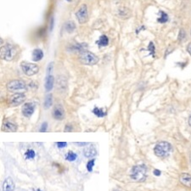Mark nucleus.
<instances>
[{
    "label": "nucleus",
    "mask_w": 191,
    "mask_h": 191,
    "mask_svg": "<svg viewBox=\"0 0 191 191\" xmlns=\"http://www.w3.org/2000/svg\"><path fill=\"white\" fill-rule=\"evenodd\" d=\"M159 15L160 16L157 18V21H158L159 23H166V22L168 21L169 17H168V15H167L166 12L160 10L159 12Z\"/></svg>",
    "instance_id": "aec40b11"
},
{
    "label": "nucleus",
    "mask_w": 191,
    "mask_h": 191,
    "mask_svg": "<svg viewBox=\"0 0 191 191\" xmlns=\"http://www.w3.org/2000/svg\"><path fill=\"white\" fill-rule=\"evenodd\" d=\"M26 100V95L21 93H17L10 97L9 104L11 106H18L22 103H24Z\"/></svg>",
    "instance_id": "1a4fd4ad"
},
{
    "label": "nucleus",
    "mask_w": 191,
    "mask_h": 191,
    "mask_svg": "<svg viewBox=\"0 0 191 191\" xmlns=\"http://www.w3.org/2000/svg\"><path fill=\"white\" fill-rule=\"evenodd\" d=\"M76 144H77L78 146H84V145H86V144H88V143H76Z\"/></svg>",
    "instance_id": "e433bc0d"
},
{
    "label": "nucleus",
    "mask_w": 191,
    "mask_h": 191,
    "mask_svg": "<svg viewBox=\"0 0 191 191\" xmlns=\"http://www.w3.org/2000/svg\"><path fill=\"white\" fill-rule=\"evenodd\" d=\"M16 188L15 183L11 178H7L3 183V191H14Z\"/></svg>",
    "instance_id": "9b49d317"
},
{
    "label": "nucleus",
    "mask_w": 191,
    "mask_h": 191,
    "mask_svg": "<svg viewBox=\"0 0 191 191\" xmlns=\"http://www.w3.org/2000/svg\"><path fill=\"white\" fill-rule=\"evenodd\" d=\"M47 128H48V123H47V122H43V123L41 125V127H40L39 129V132H43V133H44V132L47 131Z\"/></svg>",
    "instance_id": "c756f323"
},
{
    "label": "nucleus",
    "mask_w": 191,
    "mask_h": 191,
    "mask_svg": "<svg viewBox=\"0 0 191 191\" xmlns=\"http://www.w3.org/2000/svg\"><path fill=\"white\" fill-rule=\"evenodd\" d=\"M72 125H66L65 128V132H72Z\"/></svg>",
    "instance_id": "72a5a7b5"
},
{
    "label": "nucleus",
    "mask_w": 191,
    "mask_h": 191,
    "mask_svg": "<svg viewBox=\"0 0 191 191\" xmlns=\"http://www.w3.org/2000/svg\"><path fill=\"white\" fill-rule=\"evenodd\" d=\"M54 25H55V20H54V18L52 17L51 20H50V24H49V30H50V32L53 30V28H54Z\"/></svg>",
    "instance_id": "473e14b6"
},
{
    "label": "nucleus",
    "mask_w": 191,
    "mask_h": 191,
    "mask_svg": "<svg viewBox=\"0 0 191 191\" xmlns=\"http://www.w3.org/2000/svg\"><path fill=\"white\" fill-rule=\"evenodd\" d=\"M130 178L136 182H143L147 178V167L145 165H136L131 169Z\"/></svg>",
    "instance_id": "f257e3e1"
},
{
    "label": "nucleus",
    "mask_w": 191,
    "mask_h": 191,
    "mask_svg": "<svg viewBox=\"0 0 191 191\" xmlns=\"http://www.w3.org/2000/svg\"><path fill=\"white\" fill-rule=\"evenodd\" d=\"M53 104V95L51 94H47V96L45 97V99H44V104H43V106L45 109H48L49 107H51Z\"/></svg>",
    "instance_id": "412c9836"
},
{
    "label": "nucleus",
    "mask_w": 191,
    "mask_h": 191,
    "mask_svg": "<svg viewBox=\"0 0 191 191\" xmlns=\"http://www.w3.org/2000/svg\"><path fill=\"white\" fill-rule=\"evenodd\" d=\"M53 117L55 120L58 121H61L65 118V111L64 108L60 104H57L55 106L53 112H52Z\"/></svg>",
    "instance_id": "9d476101"
},
{
    "label": "nucleus",
    "mask_w": 191,
    "mask_h": 191,
    "mask_svg": "<svg viewBox=\"0 0 191 191\" xmlns=\"http://www.w3.org/2000/svg\"><path fill=\"white\" fill-rule=\"evenodd\" d=\"M67 88V81L64 77H58L57 78V88L60 91H64Z\"/></svg>",
    "instance_id": "f3484780"
},
{
    "label": "nucleus",
    "mask_w": 191,
    "mask_h": 191,
    "mask_svg": "<svg viewBox=\"0 0 191 191\" xmlns=\"http://www.w3.org/2000/svg\"><path fill=\"white\" fill-rule=\"evenodd\" d=\"M189 125L191 127V115L190 116V118H189Z\"/></svg>",
    "instance_id": "4c0bfd02"
},
{
    "label": "nucleus",
    "mask_w": 191,
    "mask_h": 191,
    "mask_svg": "<svg viewBox=\"0 0 191 191\" xmlns=\"http://www.w3.org/2000/svg\"><path fill=\"white\" fill-rule=\"evenodd\" d=\"M35 109H36V104L33 102H27V103H25L21 108V112H22V115L24 116L25 117H31L32 116V114L35 111Z\"/></svg>",
    "instance_id": "6e6552de"
},
{
    "label": "nucleus",
    "mask_w": 191,
    "mask_h": 191,
    "mask_svg": "<svg viewBox=\"0 0 191 191\" xmlns=\"http://www.w3.org/2000/svg\"><path fill=\"white\" fill-rule=\"evenodd\" d=\"M190 162H191V155H190Z\"/></svg>",
    "instance_id": "79ce46f5"
},
{
    "label": "nucleus",
    "mask_w": 191,
    "mask_h": 191,
    "mask_svg": "<svg viewBox=\"0 0 191 191\" xmlns=\"http://www.w3.org/2000/svg\"><path fill=\"white\" fill-rule=\"evenodd\" d=\"M83 154L87 158H94L97 155V150L94 145H89L84 149Z\"/></svg>",
    "instance_id": "4468645a"
},
{
    "label": "nucleus",
    "mask_w": 191,
    "mask_h": 191,
    "mask_svg": "<svg viewBox=\"0 0 191 191\" xmlns=\"http://www.w3.org/2000/svg\"><path fill=\"white\" fill-rule=\"evenodd\" d=\"M96 44H97L99 48H101V47H106V46L109 44V38H108V37L105 36V35L100 36V38H99V40L96 41Z\"/></svg>",
    "instance_id": "6ab92c4d"
},
{
    "label": "nucleus",
    "mask_w": 191,
    "mask_h": 191,
    "mask_svg": "<svg viewBox=\"0 0 191 191\" xmlns=\"http://www.w3.org/2000/svg\"><path fill=\"white\" fill-rule=\"evenodd\" d=\"M55 85V77L52 75H48L45 81V89L47 92L51 91Z\"/></svg>",
    "instance_id": "dca6fc26"
},
{
    "label": "nucleus",
    "mask_w": 191,
    "mask_h": 191,
    "mask_svg": "<svg viewBox=\"0 0 191 191\" xmlns=\"http://www.w3.org/2000/svg\"><path fill=\"white\" fill-rule=\"evenodd\" d=\"M187 51L190 54V55H191V43H190L187 46Z\"/></svg>",
    "instance_id": "f704fd0d"
},
{
    "label": "nucleus",
    "mask_w": 191,
    "mask_h": 191,
    "mask_svg": "<svg viewBox=\"0 0 191 191\" xmlns=\"http://www.w3.org/2000/svg\"><path fill=\"white\" fill-rule=\"evenodd\" d=\"M77 154L74 153L73 151H71L67 152V154L65 155V159L69 160V161H74L75 160L77 159Z\"/></svg>",
    "instance_id": "b1692460"
},
{
    "label": "nucleus",
    "mask_w": 191,
    "mask_h": 191,
    "mask_svg": "<svg viewBox=\"0 0 191 191\" xmlns=\"http://www.w3.org/2000/svg\"><path fill=\"white\" fill-rule=\"evenodd\" d=\"M154 174L155 176H160L161 174V172H160V170H156V169H155V170L154 171Z\"/></svg>",
    "instance_id": "c9c22d12"
},
{
    "label": "nucleus",
    "mask_w": 191,
    "mask_h": 191,
    "mask_svg": "<svg viewBox=\"0 0 191 191\" xmlns=\"http://www.w3.org/2000/svg\"><path fill=\"white\" fill-rule=\"evenodd\" d=\"M2 129L5 132H16L17 130V125L10 121H4Z\"/></svg>",
    "instance_id": "f8f14e48"
},
{
    "label": "nucleus",
    "mask_w": 191,
    "mask_h": 191,
    "mask_svg": "<svg viewBox=\"0 0 191 191\" xmlns=\"http://www.w3.org/2000/svg\"><path fill=\"white\" fill-rule=\"evenodd\" d=\"M53 68H54V63L51 62V63L48 65V69H47V71H48V75H51V72H53Z\"/></svg>",
    "instance_id": "7c9ffc66"
},
{
    "label": "nucleus",
    "mask_w": 191,
    "mask_h": 191,
    "mask_svg": "<svg viewBox=\"0 0 191 191\" xmlns=\"http://www.w3.org/2000/svg\"><path fill=\"white\" fill-rule=\"evenodd\" d=\"M186 38V32L185 31L183 30V29H181L180 31H179V33H178V40L181 42V41H183L184 40V38Z\"/></svg>",
    "instance_id": "c85d7f7f"
},
{
    "label": "nucleus",
    "mask_w": 191,
    "mask_h": 191,
    "mask_svg": "<svg viewBox=\"0 0 191 191\" xmlns=\"http://www.w3.org/2000/svg\"><path fill=\"white\" fill-rule=\"evenodd\" d=\"M3 43H4V40H3L2 38H0V45H2Z\"/></svg>",
    "instance_id": "58836bf2"
},
{
    "label": "nucleus",
    "mask_w": 191,
    "mask_h": 191,
    "mask_svg": "<svg viewBox=\"0 0 191 191\" xmlns=\"http://www.w3.org/2000/svg\"><path fill=\"white\" fill-rule=\"evenodd\" d=\"M173 147L172 144L166 141H160L155 144L154 148V153L157 157L164 158L169 155V154L172 152Z\"/></svg>",
    "instance_id": "f03ea898"
},
{
    "label": "nucleus",
    "mask_w": 191,
    "mask_h": 191,
    "mask_svg": "<svg viewBox=\"0 0 191 191\" xmlns=\"http://www.w3.org/2000/svg\"><path fill=\"white\" fill-rule=\"evenodd\" d=\"M21 67L22 72L25 73V75H26L28 77H32V76L36 75L39 71V67H38V65L30 63V62H26V61L21 62Z\"/></svg>",
    "instance_id": "39448f33"
},
{
    "label": "nucleus",
    "mask_w": 191,
    "mask_h": 191,
    "mask_svg": "<svg viewBox=\"0 0 191 191\" xmlns=\"http://www.w3.org/2000/svg\"><path fill=\"white\" fill-rule=\"evenodd\" d=\"M148 50L150 52V55H151L153 57H155V46L153 42H151L149 43V46H148Z\"/></svg>",
    "instance_id": "bb28decb"
},
{
    "label": "nucleus",
    "mask_w": 191,
    "mask_h": 191,
    "mask_svg": "<svg viewBox=\"0 0 191 191\" xmlns=\"http://www.w3.org/2000/svg\"><path fill=\"white\" fill-rule=\"evenodd\" d=\"M179 181L183 186L191 188V175L189 173H182L179 177Z\"/></svg>",
    "instance_id": "ddd939ff"
},
{
    "label": "nucleus",
    "mask_w": 191,
    "mask_h": 191,
    "mask_svg": "<svg viewBox=\"0 0 191 191\" xmlns=\"http://www.w3.org/2000/svg\"><path fill=\"white\" fill-rule=\"evenodd\" d=\"M37 191H42V190H39V189H38V190H37Z\"/></svg>",
    "instance_id": "a19ab883"
},
{
    "label": "nucleus",
    "mask_w": 191,
    "mask_h": 191,
    "mask_svg": "<svg viewBox=\"0 0 191 191\" xmlns=\"http://www.w3.org/2000/svg\"><path fill=\"white\" fill-rule=\"evenodd\" d=\"M93 113L98 117H104L106 116V111L104 110L103 108H99V107H94L93 110Z\"/></svg>",
    "instance_id": "4be33fe9"
},
{
    "label": "nucleus",
    "mask_w": 191,
    "mask_h": 191,
    "mask_svg": "<svg viewBox=\"0 0 191 191\" xmlns=\"http://www.w3.org/2000/svg\"><path fill=\"white\" fill-rule=\"evenodd\" d=\"M43 58V51L40 48H36L32 52V60L33 61H40Z\"/></svg>",
    "instance_id": "a211bd4d"
},
{
    "label": "nucleus",
    "mask_w": 191,
    "mask_h": 191,
    "mask_svg": "<svg viewBox=\"0 0 191 191\" xmlns=\"http://www.w3.org/2000/svg\"><path fill=\"white\" fill-rule=\"evenodd\" d=\"M17 55V49L12 44H4L0 48V58L6 61H11Z\"/></svg>",
    "instance_id": "7ed1b4c3"
},
{
    "label": "nucleus",
    "mask_w": 191,
    "mask_h": 191,
    "mask_svg": "<svg viewBox=\"0 0 191 191\" xmlns=\"http://www.w3.org/2000/svg\"><path fill=\"white\" fill-rule=\"evenodd\" d=\"M56 144H57L58 148H65L67 145V143H65V142H57Z\"/></svg>",
    "instance_id": "2f4dec72"
},
{
    "label": "nucleus",
    "mask_w": 191,
    "mask_h": 191,
    "mask_svg": "<svg viewBox=\"0 0 191 191\" xmlns=\"http://www.w3.org/2000/svg\"><path fill=\"white\" fill-rule=\"evenodd\" d=\"M80 62L86 65H94L99 62V58L90 51H83L80 54Z\"/></svg>",
    "instance_id": "20e7f679"
},
{
    "label": "nucleus",
    "mask_w": 191,
    "mask_h": 191,
    "mask_svg": "<svg viewBox=\"0 0 191 191\" xmlns=\"http://www.w3.org/2000/svg\"><path fill=\"white\" fill-rule=\"evenodd\" d=\"M65 30H66V32H67L72 33V32L76 30V25H75V23H74L73 21H71L66 22V24L65 25Z\"/></svg>",
    "instance_id": "5701e85b"
},
{
    "label": "nucleus",
    "mask_w": 191,
    "mask_h": 191,
    "mask_svg": "<svg viewBox=\"0 0 191 191\" xmlns=\"http://www.w3.org/2000/svg\"><path fill=\"white\" fill-rule=\"evenodd\" d=\"M76 17L80 24H84L88 21V7L86 4H82L79 9L76 12Z\"/></svg>",
    "instance_id": "423d86ee"
},
{
    "label": "nucleus",
    "mask_w": 191,
    "mask_h": 191,
    "mask_svg": "<svg viewBox=\"0 0 191 191\" xmlns=\"http://www.w3.org/2000/svg\"><path fill=\"white\" fill-rule=\"evenodd\" d=\"M36 155V153L33 150H27L26 153H25V156H26V159H33Z\"/></svg>",
    "instance_id": "393cba45"
},
{
    "label": "nucleus",
    "mask_w": 191,
    "mask_h": 191,
    "mask_svg": "<svg viewBox=\"0 0 191 191\" xmlns=\"http://www.w3.org/2000/svg\"><path fill=\"white\" fill-rule=\"evenodd\" d=\"M7 88L10 92L25 90L26 89V84L22 80H12L7 84Z\"/></svg>",
    "instance_id": "0eeeda50"
},
{
    "label": "nucleus",
    "mask_w": 191,
    "mask_h": 191,
    "mask_svg": "<svg viewBox=\"0 0 191 191\" xmlns=\"http://www.w3.org/2000/svg\"><path fill=\"white\" fill-rule=\"evenodd\" d=\"M88 48V44L85 43H76L74 45H72V47L70 48V50L72 52H78V53H82L83 51H86Z\"/></svg>",
    "instance_id": "2eb2a0df"
},
{
    "label": "nucleus",
    "mask_w": 191,
    "mask_h": 191,
    "mask_svg": "<svg viewBox=\"0 0 191 191\" xmlns=\"http://www.w3.org/2000/svg\"><path fill=\"white\" fill-rule=\"evenodd\" d=\"M127 9L123 8V9H119V16L120 17H121V18H123V19H126L127 18L128 16H130V13H129V10H127V12H125V10H126Z\"/></svg>",
    "instance_id": "a878e982"
},
{
    "label": "nucleus",
    "mask_w": 191,
    "mask_h": 191,
    "mask_svg": "<svg viewBox=\"0 0 191 191\" xmlns=\"http://www.w3.org/2000/svg\"><path fill=\"white\" fill-rule=\"evenodd\" d=\"M66 1H68V2H72V0H66Z\"/></svg>",
    "instance_id": "ea45409f"
},
{
    "label": "nucleus",
    "mask_w": 191,
    "mask_h": 191,
    "mask_svg": "<svg viewBox=\"0 0 191 191\" xmlns=\"http://www.w3.org/2000/svg\"><path fill=\"white\" fill-rule=\"evenodd\" d=\"M94 162H95V160L92 159L90 160H88V163H87V170H88L89 173H91L93 171V167L94 166Z\"/></svg>",
    "instance_id": "cd10ccee"
}]
</instances>
